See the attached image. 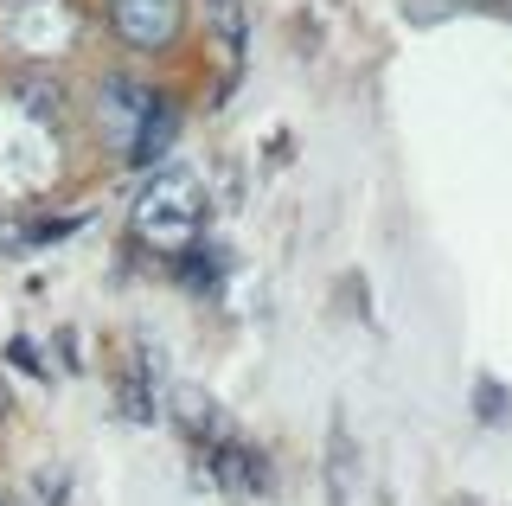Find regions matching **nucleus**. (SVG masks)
<instances>
[{
  "instance_id": "nucleus-1",
  "label": "nucleus",
  "mask_w": 512,
  "mask_h": 506,
  "mask_svg": "<svg viewBox=\"0 0 512 506\" xmlns=\"http://www.w3.org/2000/svg\"><path fill=\"white\" fill-rule=\"evenodd\" d=\"M199 225H205V193L192 173H154L135 199V237L154 244L160 257H186L199 244Z\"/></svg>"
},
{
  "instance_id": "nucleus-2",
  "label": "nucleus",
  "mask_w": 512,
  "mask_h": 506,
  "mask_svg": "<svg viewBox=\"0 0 512 506\" xmlns=\"http://www.w3.org/2000/svg\"><path fill=\"white\" fill-rule=\"evenodd\" d=\"M109 20L135 52H160L180 39L186 26V0H109Z\"/></svg>"
},
{
  "instance_id": "nucleus-3",
  "label": "nucleus",
  "mask_w": 512,
  "mask_h": 506,
  "mask_svg": "<svg viewBox=\"0 0 512 506\" xmlns=\"http://www.w3.org/2000/svg\"><path fill=\"white\" fill-rule=\"evenodd\" d=\"M7 33H13L20 52L52 58V52H64V45L77 39V13L64 7V0H20V7H13V20H7Z\"/></svg>"
},
{
  "instance_id": "nucleus-4",
  "label": "nucleus",
  "mask_w": 512,
  "mask_h": 506,
  "mask_svg": "<svg viewBox=\"0 0 512 506\" xmlns=\"http://www.w3.org/2000/svg\"><path fill=\"white\" fill-rule=\"evenodd\" d=\"M148 90H141V84H128V77H109V84H103V135L109 141H116V148L128 154V148H135V135H141V116H148Z\"/></svg>"
},
{
  "instance_id": "nucleus-5",
  "label": "nucleus",
  "mask_w": 512,
  "mask_h": 506,
  "mask_svg": "<svg viewBox=\"0 0 512 506\" xmlns=\"http://www.w3.org/2000/svg\"><path fill=\"white\" fill-rule=\"evenodd\" d=\"M167 141H173V109L154 97V103H148V116H141V135H135V148H128V154H141V161H154V154L167 148Z\"/></svg>"
},
{
  "instance_id": "nucleus-6",
  "label": "nucleus",
  "mask_w": 512,
  "mask_h": 506,
  "mask_svg": "<svg viewBox=\"0 0 512 506\" xmlns=\"http://www.w3.org/2000/svg\"><path fill=\"white\" fill-rule=\"evenodd\" d=\"M461 7H493V0H461Z\"/></svg>"
},
{
  "instance_id": "nucleus-7",
  "label": "nucleus",
  "mask_w": 512,
  "mask_h": 506,
  "mask_svg": "<svg viewBox=\"0 0 512 506\" xmlns=\"http://www.w3.org/2000/svg\"><path fill=\"white\" fill-rule=\"evenodd\" d=\"M0 506H13V500H7V494H0Z\"/></svg>"
}]
</instances>
